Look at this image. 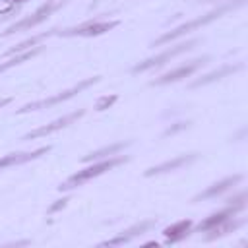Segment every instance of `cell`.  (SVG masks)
<instances>
[{
  "label": "cell",
  "instance_id": "19",
  "mask_svg": "<svg viewBox=\"0 0 248 248\" xmlns=\"http://www.w3.org/2000/svg\"><path fill=\"white\" fill-rule=\"evenodd\" d=\"M41 50H43L41 46H35V48H31V50H25V52L14 54L12 58H8V60L0 62V74H2V72H6V70H10V68H14V66H17V64H21V62H25V60H31V58H33V56H37Z\"/></svg>",
  "mask_w": 248,
  "mask_h": 248
},
{
  "label": "cell",
  "instance_id": "8",
  "mask_svg": "<svg viewBox=\"0 0 248 248\" xmlns=\"http://www.w3.org/2000/svg\"><path fill=\"white\" fill-rule=\"evenodd\" d=\"M83 114H85V110H83V108L74 110V112H68V114H64V116H60V118L52 120L50 124H45V126H39V128L31 130L29 134H25V136H23V141H25V140H37V138H43V136L54 134V132H58V130H62V128H68L70 124L78 122Z\"/></svg>",
  "mask_w": 248,
  "mask_h": 248
},
{
  "label": "cell",
  "instance_id": "12",
  "mask_svg": "<svg viewBox=\"0 0 248 248\" xmlns=\"http://www.w3.org/2000/svg\"><path fill=\"white\" fill-rule=\"evenodd\" d=\"M242 180V174H232V176H227V178H223V180H219V182H215V184H211V186H207L203 192H200L198 196H194L192 198V202H202V200H213V198H217V196H221V194H225L227 190H231L234 184H238Z\"/></svg>",
  "mask_w": 248,
  "mask_h": 248
},
{
  "label": "cell",
  "instance_id": "18",
  "mask_svg": "<svg viewBox=\"0 0 248 248\" xmlns=\"http://www.w3.org/2000/svg\"><path fill=\"white\" fill-rule=\"evenodd\" d=\"M244 221L242 219H236V215L234 217H231V219H227L225 223H221L219 227H215V229H211L209 231V234H207V240H213V238H219V236H225V234H229V232H232V231H236L240 225H242Z\"/></svg>",
  "mask_w": 248,
  "mask_h": 248
},
{
  "label": "cell",
  "instance_id": "4",
  "mask_svg": "<svg viewBox=\"0 0 248 248\" xmlns=\"http://www.w3.org/2000/svg\"><path fill=\"white\" fill-rule=\"evenodd\" d=\"M62 4H66V0H46V2L41 4L31 16H27V17H23V19L12 23L6 31H2V35H14V33H17V31H27V29H31V27L43 23V21L48 19L50 14H54Z\"/></svg>",
  "mask_w": 248,
  "mask_h": 248
},
{
  "label": "cell",
  "instance_id": "23",
  "mask_svg": "<svg viewBox=\"0 0 248 248\" xmlns=\"http://www.w3.org/2000/svg\"><path fill=\"white\" fill-rule=\"evenodd\" d=\"M8 103H12V97H2V99H0V108L6 107Z\"/></svg>",
  "mask_w": 248,
  "mask_h": 248
},
{
  "label": "cell",
  "instance_id": "21",
  "mask_svg": "<svg viewBox=\"0 0 248 248\" xmlns=\"http://www.w3.org/2000/svg\"><path fill=\"white\" fill-rule=\"evenodd\" d=\"M68 202H70V198H62V200H56L50 207H48V215H52V213H56V211H60V209H64L66 205H68Z\"/></svg>",
  "mask_w": 248,
  "mask_h": 248
},
{
  "label": "cell",
  "instance_id": "7",
  "mask_svg": "<svg viewBox=\"0 0 248 248\" xmlns=\"http://www.w3.org/2000/svg\"><path fill=\"white\" fill-rule=\"evenodd\" d=\"M207 60H209V56H202V58H198V60H190V62H186V64H182V66H178V68H174V70H169V72H165L163 76L151 79V85H167V83L180 81V79L192 76V74H194L196 70H200L203 64H207Z\"/></svg>",
  "mask_w": 248,
  "mask_h": 248
},
{
  "label": "cell",
  "instance_id": "6",
  "mask_svg": "<svg viewBox=\"0 0 248 248\" xmlns=\"http://www.w3.org/2000/svg\"><path fill=\"white\" fill-rule=\"evenodd\" d=\"M118 23H120L118 19H91V21L56 31V35H60V37H99V35H105L110 29H114Z\"/></svg>",
  "mask_w": 248,
  "mask_h": 248
},
{
  "label": "cell",
  "instance_id": "17",
  "mask_svg": "<svg viewBox=\"0 0 248 248\" xmlns=\"http://www.w3.org/2000/svg\"><path fill=\"white\" fill-rule=\"evenodd\" d=\"M56 31H58V29H50V31H46V33H41V35H33V37H29V39L21 41L19 45H16L14 48L6 50V56H14V54H19V52H25V50H29L31 46H37V45H39L41 41H45L46 37H52V35H56Z\"/></svg>",
  "mask_w": 248,
  "mask_h": 248
},
{
  "label": "cell",
  "instance_id": "15",
  "mask_svg": "<svg viewBox=\"0 0 248 248\" xmlns=\"http://www.w3.org/2000/svg\"><path fill=\"white\" fill-rule=\"evenodd\" d=\"M190 232H192V221H190V219L176 221V223L169 225V227L163 231V234H165V238H167V242H169V244L184 240V238H186Z\"/></svg>",
  "mask_w": 248,
  "mask_h": 248
},
{
  "label": "cell",
  "instance_id": "10",
  "mask_svg": "<svg viewBox=\"0 0 248 248\" xmlns=\"http://www.w3.org/2000/svg\"><path fill=\"white\" fill-rule=\"evenodd\" d=\"M155 225H157V221H155V219H143V221L136 223L134 227L126 229L122 234H118V236H114V238H108V240L101 242V246H118V244H128L130 240H134L136 236H140V234L147 232V231H149V229H153Z\"/></svg>",
  "mask_w": 248,
  "mask_h": 248
},
{
  "label": "cell",
  "instance_id": "16",
  "mask_svg": "<svg viewBox=\"0 0 248 248\" xmlns=\"http://www.w3.org/2000/svg\"><path fill=\"white\" fill-rule=\"evenodd\" d=\"M130 145V141H118V143H110V145H105V147H101V149H95V151H91V153H87V155H83V163H91V161H99V159H108V157H112V155H116L120 149H124V147H128Z\"/></svg>",
  "mask_w": 248,
  "mask_h": 248
},
{
  "label": "cell",
  "instance_id": "11",
  "mask_svg": "<svg viewBox=\"0 0 248 248\" xmlns=\"http://www.w3.org/2000/svg\"><path fill=\"white\" fill-rule=\"evenodd\" d=\"M50 151V145H43V147H37L33 151H17V153H8L4 157H0V170L4 169H10V167H16V165H23V163H29L45 153Z\"/></svg>",
  "mask_w": 248,
  "mask_h": 248
},
{
  "label": "cell",
  "instance_id": "1",
  "mask_svg": "<svg viewBox=\"0 0 248 248\" xmlns=\"http://www.w3.org/2000/svg\"><path fill=\"white\" fill-rule=\"evenodd\" d=\"M242 4H244V0L225 2V4H221V6H217V8H213L211 12H207V14L200 16V17H194V19H190V21H186V23H182V25H178V27H174V29L167 31V33H163V35L153 43V46H161V45H165V43H170V41H174V39H178V37L186 35V33H192V31H196V29H200V27H203V25H207V23L215 21V19H219V17H221V16H225L227 12L240 8Z\"/></svg>",
  "mask_w": 248,
  "mask_h": 248
},
{
  "label": "cell",
  "instance_id": "2",
  "mask_svg": "<svg viewBox=\"0 0 248 248\" xmlns=\"http://www.w3.org/2000/svg\"><path fill=\"white\" fill-rule=\"evenodd\" d=\"M126 161H128V157L120 155V157H108V159H103V161H99V163H93V165H89V167H85V169L74 172L72 176H68V178L58 186V190H60V192H66V190L78 188V186L85 184L87 180L97 178V176H101L103 172H107V170H110V169H114V167L126 163Z\"/></svg>",
  "mask_w": 248,
  "mask_h": 248
},
{
  "label": "cell",
  "instance_id": "22",
  "mask_svg": "<svg viewBox=\"0 0 248 248\" xmlns=\"http://www.w3.org/2000/svg\"><path fill=\"white\" fill-rule=\"evenodd\" d=\"M188 126H190V122H176L174 126H170V128H167L163 136H172V134H176V132H180V130H186Z\"/></svg>",
  "mask_w": 248,
  "mask_h": 248
},
{
  "label": "cell",
  "instance_id": "5",
  "mask_svg": "<svg viewBox=\"0 0 248 248\" xmlns=\"http://www.w3.org/2000/svg\"><path fill=\"white\" fill-rule=\"evenodd\" d=\"M198 43H200L198 39H190V41L180 43V45H174V46H170V48H167V50H163V52H159V54H155V56H149V58L138 62V64L132 68V74H141V72L159 68V66H163L165 62H170V58H174V56H178V54H182V52H186V50H192Z\"/></svg>",
  "mask_w": 248,
  "mask_h": 248
},
{
  "label": "cell",
  "instance_id": "13",
  "mask_svg": "<svg viewBox=\"0 0 248 248\" xmlns=\"http://www.w3.org/2000/svg\"><path fill=\"white\" fill-rule=\"evenodd\" d=\"M238 211H242L240 207H236V205H227L225 209H221V211H217V213H213V215H209L207 219H203L200 225H198V232H209L211 229H215V227H219L221 223H225L227 219H231V217H234Z\"/></svg>",
  "mask_w": 248,
  "mask_h": 248
},
{
  "label": "cell",
  "instance_id": "20",
  "mask_svg": "<svg viewBox=\"0 0 248 248\" xmlns=\"http://www.w3.org/2000/svg\"><path fill=\"white\" fill-rule=\"evenodd\" d=\"M116 101H118L116 95H103V97L95 103V110H107V108H110Z\"/></svg>",
  "mask_w": 248,
  "mask_h": 248
},
{
  "label": "cell",
  "instance_id": "3",
  "mask_svg": "<svg viewBox=\"0 0 248 248\" xmlns=\"http://www.w3.org/2000/svg\"><path fill=\"white\" fill-rule=\"evenodd\" d=\"M101 79V76H93V78H85V79H81V81H78L76 85H72L70 89H64V91H60V93H56V95H50V97H46V99H39V101H33V103H27V105H23L21 108H17L16 112L17 114H25V112H31V110H41V108H50V107H54V105H58V103H64V101H68V99H72V97H76L78 93H81L83 89H87V87H91V85H95L97 81Z\"/></svg>",
  "mask_w": 248,
  "mask_h": 248
},
{
  "label": "cell",
  "instance_id": "24",
  "mask_svg": "<svg viewBox=\"0 0 248 248\" xmlns=\"http://www.w3.org/2000/svg\"><path fill=\"white\" fill-rule=\"evenodd\" d=\"M6 2H10V4H21V2H25V0H6Z\"/></svg>",
  "mask_w": 248,
  "mask_h": 248
},
{
  "label": "cell",
  "instance_id": "9",
  "mask_svg": "<svg viewBox=\"0 0 248 248\" xmlns=\"http://www.w3.org/2000/svg\"><path fill=\"white\" fill-rule=\"evenodd\" d=\"M196 159H198V153H184V155H178V157H174V159L163 161V163H159V165H155V167H149V169L143 172V176L149 178V176L165 174V172H170V170H178V169H182V167L192 165Z\"/></svg>",
  "mask_w": 248,
  "mask_h": 248
},
{
  "label": "cell",
  "instance_id": "14",
  "mask_svg": "<svg viewBox=\"0 0 248 248\" xmlns=\"http://www.w3.org/2000/svg\"><path fill=\"white\" fill-rule=\"evenodd\" d=\"M238 70H242V64H240V62H238V64H225V66H221V68H217V70H213V72H209V74L198 78V79L192 83V87H202V85L213 83V81H217V79H223V78H227V76L238 72Z\"/></svg>",
  "mask_w": 248,
  "mask_h": 248
}]
</instances>
